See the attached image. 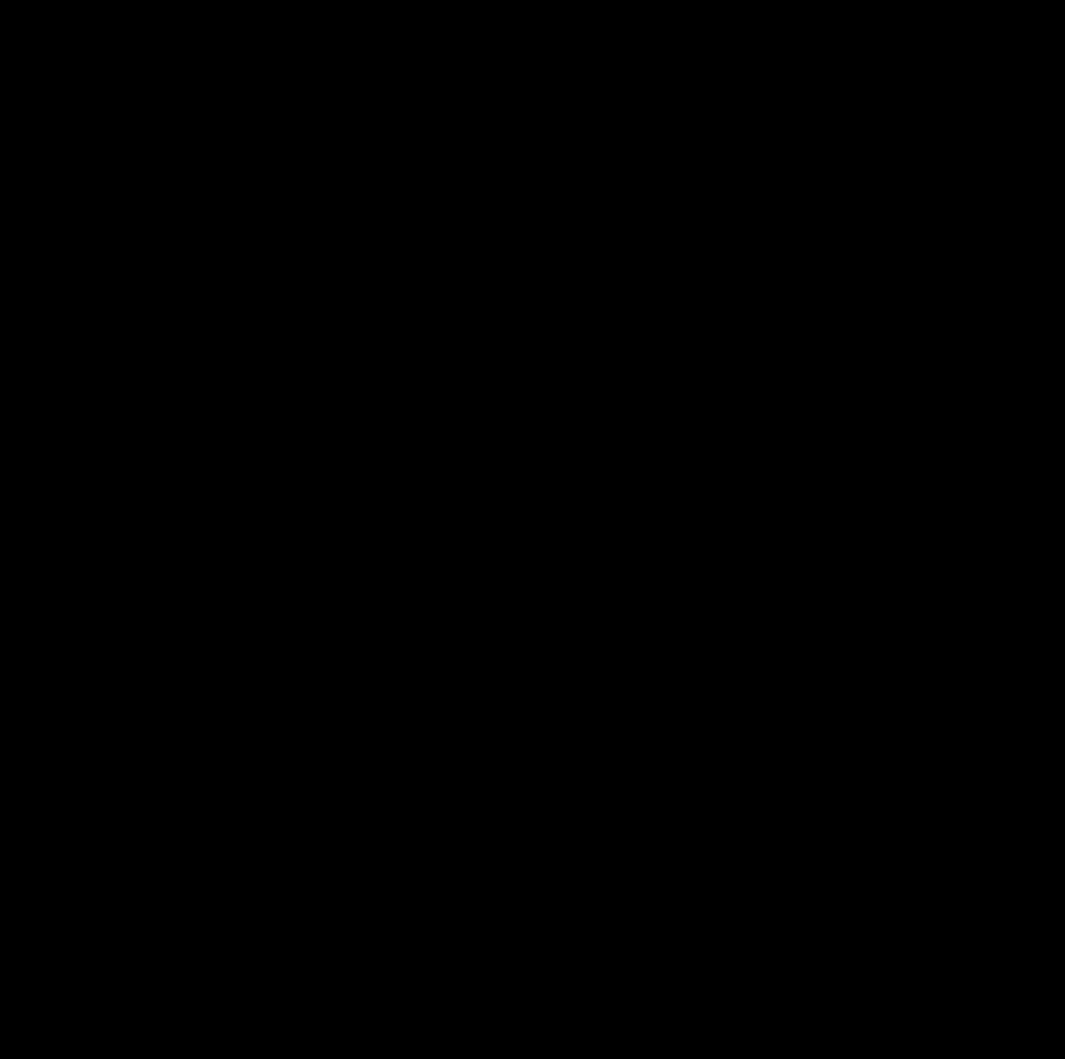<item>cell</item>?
Returning <instances> with one entry per match:
<instances>
[{"label":"cell","mask_w":1065,"mask_h":1059,"mask_svg":"<svg viewBox=\"0 0 1065 1059\" xmlns=\"http://www.w3.org/2000/svg\"><path fill=\"white\" fill-rule=\"evenodd\" d=\"M43 478H50V484H80V478H86V453L80 448H43Z\"/></svg>","instance_id":"obj_4"},{"label":"cell","mask_w":1065,"mask_h":1059,"mask_svg":"<svg viewBox=\"0 0 1065 1059\" xmlns=\"http://www.w3.org/2000/svg\"><path fill=\"white\" fill-rule=\"evenodd\" d=\"M919 919L925 925H961V919H968V888L961 882H925L919 888Z\"/></svg>","instance_id":"obj_2"},{"label":"cell","mask_w":1065,"mask_h":1059,"mask_svg":"<svg viewBox=\"0 0 1065 1059\" xmlns=\"http://www.w3.org/2000/svg\"><path fill=\"white\" fill-rule=\"evenodd\" d=\"M67 699V716L80 723V643H67V668H50V711Z\"/></svg>","instance_id":"obj_3"},{"label":"cell","mask_w":1065,"mask_h":1059,"mask_svg":"<svg viewBox=\"0 0 1065 1059\" xmlns=\"http://www.w3.org/2000/svg\"><path fill=\"white\" fill-rule=\"evenodd\" d=\"M1016 875L1053 882L1065 875V784L1029 778L1016 784Z\"/></svg>","instance_id":"obj_1"},{"label":"cell","mask_w":1065,"mask_h":1059,"mask_svg":"<svg viewBox=\"0 0 1065 1059\" xmlns=\"http://www.w3.org/2000/svg\"><path fill=\"white\" fill-rule=\"evenodd\" d=\"M1016 950H1023V967L1035 974V967H1059V950H1065V943L1053 937V931H1047V937H1041V931H1023V937H1016Z\"/></svg>","instance_id":"obj_5"}]
</instances>
